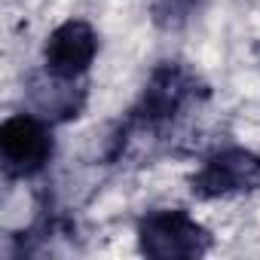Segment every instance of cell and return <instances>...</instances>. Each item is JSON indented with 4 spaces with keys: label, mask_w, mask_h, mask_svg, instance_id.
Returning a JSON list of instances; mask_svg holds the SVG:
<instances>
[{
    "label": "cell",
    "mask_w": 260,
    "mask_h": 260,
    "mask_svg": "<svg viewBox=\"0 0 260 260\" xmlns=\"http://www.w3.org/2000/svg\"><path fill=\"white\" fill-rule=\"evenodd\" d=\"M202 95H205V89L190 68H184L181 61H162L144 83V92L132 110L128 125L162 128V125L175 122L178 116H184Z\"/></svg>",
    "instance_id": "6da1fadb"
},
{
    "label": "cell",
    "mask_w": 260,
    "mask_h": 260,
    "mask_svg": "<svg viewBox=\"0 0 260 260\" xmlns=\"http://www.w3.org/2000/svg\"><path fill=\"white\" fill-rule=\"evenodd\" d=\"M138 248L156 260H184L202 257L211 248V236L184 208H156L138 220Z\"/></svg>",
    "instance_id": "7a4b0ae2"
},
{
    "label": "cell",
    "mask_w": 260,
    "mask_h": 260,
    "mask_svg": "<svg viewBox=\"0 0 260 260\" xmlns=\"http://www.w3.org/2000/svg\"><path fill=\"white\" fill-rule=\"evenodd\" d=\"M55 141L49 119L40 113H16L0 125V159L10 178H31L49 166Z\"/></svg>",
    "instance_id": "3957f363"
},
{
    "label": "cell",
    "mask_w": 260,
    "mask_h": 260,
    "mask_svg": "<svg viewBox=\"0 0 260 260\" xmlns=\"http://www.w3.org/2000/svg\"><path fill=\"white\" fill-rule=\"evenodd\" d=\"M257 187H260V156L248 147H223L211 153L190 178V193L205 202L254 193Z\"/></svg>",
    "instance_id": "277c9868"
},
{
    "label": "cell",
    "mask_w": 260,
    "mask_h": 260,
    "mask_svg": "<svg viewBox=\"0 0 260 260\" xmlns=\"http://www.w3.org/2000/svg\"><path fill=\"white\" fill-rule=\"evenodd\" d=\"M98 55V34L83 19L61 22L43 43V71L58 80H80Z\"/></svg>",
    "instance_id": "5b68a950"
},
{
    "label": "cell",
    "mask_w": 260,
    "mask_h": 260,
    "mask_svg": "<svg viewBox=\"0 0 260 260\" xmlns=\"http://www.w3.org/2000/svg\"><path fill=\"white\" fill-rule=\"evenodd\" d=\"M31 98L43 119H71L83 110L86 89H80V80H58L43 71V77L31 83Z\"/></svg>",
    "instance_id": "8992f818"
}]
</instances>
